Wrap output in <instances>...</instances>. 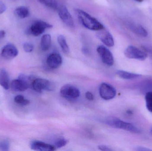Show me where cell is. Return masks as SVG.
<instances>
[{"mask_svg":"<svg viewBox=\"0 0 152 151\" xmlns=\"http://www.w3.org/2000/svg\"><path fill=\"white\" fill-rule=\"evenodd\" d=\"M75 12L80 23L86 28L97 31L104 28V26L98 20L84 11L77 9Z\"/></svg>","mask_w":152,"mask_h":151,"instance_id":"6da1fadb","label":"cell"},{"mask_svg":"<svg viewBox=\"0 0 152 151\" xmlns=\"http://www.w3.org/2000/svg\"><path fill=\"white\" fill-rule=\"evenodd\" d=\"M105 122L107 125L114 128L122 129L134 134H140L141 132V129L133 124L123 121L113 116L106 118Z\"/></svg>","mask_w":152,"mask_h":151,"instance_id":"7a4b0ae2","label":"cell"},{"mask_svg":"<svg viewBox=\"0 0 152 151\" xmlns=\"http://www.w3.org/2000/svg\"><path fill=\"white\" fill-rule=\"evenodd\" d=\"M53 27L52 25L43 20H36L28 29L27 33L34 36H38L43 33L46 29L52 28Z\"/></svg>","mask_w":152,"mask_h":151,"instance_id":"3957f363","label":"cell"},{"mask_svg":"<svg viewBox=\"0 0 152 151\" xmlns=\"http://www.w3.org/2000/svg\"><path fill=\"white\" fill-rule=\"evenodd\" d=\"M31 87L36 92L42 93L44 90L52 91L53 90L54 86L48 80L42 78H35L32 82Z\"/></svg>","mask_w":152,"mask_h":151,"instance_id":"277c9868","label":"cell"},{"mask_svg":"<svg viewBox=\"0 0 152 151\" xmlns=\"http://www.w3.org/2000/svg\"><path fill=\"white\" fill-rule=\"evenodd\" d=\"M124 55L128 58L144 61L147 58L148 55L143 50L139 49L133 45L129 46L124 51Z\"/></svg>","mask_w":152,"mask_h":151,"instance_id":"5b68a950","label":"cell"},{"mask_svg":"<svg viewBox=\"0 0 152 151\" xmlns=\"http://www.w3.org/2000/svg\"><path fill=\"white\" fill-rule=\"evenodd\" d=\"M99 94L103 99L105 100H110L113 99L116 96L117 91L113 86L104 82L100 85Z\"/></svg>","mask_w":152,"mask_h":151,"instance_id":"8992f818","label":"cell"},{"mask_svg":"<svg viewBox=\"0 0 152 151\" xmlns=\"http://www.w3.org/2000/svg\"><path fill=\"white\" fill-rule=\"evenodd\" d=\"M60 94L62 97L68 99H75L80 95V91L76 87L70 84H66L61 87Z\"/></svg>","mask_w":152,"mask_h":151,"instance_id":"52a82bcc","label":"cell"},{"mask_svg":"<svg viewBox=\"0 0 152 151\" xmlns=\"http://www.w3.org/2000/svg\"><path fill=\"white\" fill-rule=\"evenodd\" d=\"M96 51L101 57L104 64L109 66L114 64V58L110 51L103 45H100L96 48Z\"/></svg>","mask_w":152,"mask_h":151,"instance_id":"ba28073f","label":"cell"},{"mask_svg":"<svg viewBox=\"0 0 152 151\" xmlns=\"http://www.w3.org/2000/svg\"><path fill=\"white\" fill-rule=\"evenodd\" d=\"M58 15L63 23L69 27H74L75 26L74 19L66 6L63 5L59 9Z\"/></svg>","mask_w":152,"mask_h":151,"instance_id":"9c48e42d","label":"cell"},{"mask_svg":"<svg viewBox=\"0 0 152 151\" xmlns=\"http://www.w3.org/2000/svg\"><path fill=\"white\" fill-rule=\"evenodd\" d=\"M10 87L13 91L21 92L31 87V85L26 80L18 78L11 82Z\"/></svg>","mask_w":152,"mask_h":151,"instance_id":"30bf717a","label":"cell"},{"mask_svg":"<svg viewBox=\"0 0 152 151\" xmlns=\"http://www.w3.org/2000/svg\"><path fill=\"white\" fill-rule=\"evenodd\" d=\"M96 33L97 38L107 47H113L114 45V41L112 35L110 33L105 29L99 30Z\"/></svg>","mask_w":152,"mask_h":151,"instance_id":"8fae6325","label":"cell"},{"mask_svg":"<svg viewBox=\"0 0 152 151\" xmlns=\"http://www.w3.org/2000/svg\"><path fill=\"white\" fill-rule=\"evenodd\" d=\"M18 54V51L13 44L8 43L2 48L1 56L6 59H12Z\"/></svg>","mask_w":152,"mask_h":151,"instance_id":"7c38bea8","label":"cell"},{"mask_svg":"<svg viewBox=\"0 0 152 151\" xmlns=\"http://www.w3.org/2000/svg\"><path fill=\"white\" fill-rule=\"evenodd\" d=\"M47 65L52 69H55L59 67L62 64V58L58 53H53L48 56L46 60Z\"/></svg>","mask_w":152,"mask_h":151,"instance_id":"4fadbf2b","label":"cell"},{"mask_svg":"<svg viewBox=\"0 0 152 151\" xmlns=\"http://www.w3.org/2000/svg\"><path fill=\"white\" fill-rule=\"evenodd\" d=\"M30 148L31 150L34 151H53L56 150L54 145H51L39 141H34L31 142Z\"/></svg>","mask_w":152,"mask_h":151,"instance_id":"5bb4252c","label":"cell"},{"mask_svg":"<svg viewBox=\"0 0 152 151\" xmlns=\"http://www.w3.org/2000/svg\"><path fill=\"white\" fill-rule=\"evenodd\" d=\"M126 26L131 32L138 36L142 37L148 36V32L141 25L132 22H128Z\"/></svg>","mask_w":152,"mask_h":151,"instance_id":"9a60e30c","label":"cell"},{"mask_svg":"<svg viewBox=\"0 0 152 151\" xmlns=\"http://www.w3.org/2000/svg\"><path fill=\"white\" fill-rule=\"evenodd\" d=\"M0 85L6 90H8L10 86L9 74L4 69L0 70Z\"/></svg>","mask_w":152,"mask_h":151,"instance_id":"2e32d148","label":"cell"},{"mask_svg":"<svg viewBox=\"0 0 152 151\" xmlns=\"http://www.w3.org/2000/svg\"><path fill=\"white\" fill-rule=\"evenodd\" d=\"M117 75L121 79L126 80H133L138 79L141 77V74L134 73L129 72L122 70H118L116 72Z\"/></svg>","mask_w":152,"mask_h":151,"instance_id":"e0dca14e","label":"cell"},{"mask_svg":"<svg viewBox=\"0 0 152 151\" xmlns=\"http://www.w3.org/2000/svg\"><path fill=\"white\" fill-rule=\"evenodd\" d=\"M51 44V36L49 34H46L42 36L41 38L40 47L44 51L49 50Z\"/></svg>","mask_w":152,"mask_h":151,"instance_id":"ac0fdd59","label":"cell"},{"mask_svg":"<svg viewBox=\"0 0 152 151\" xmlns=\"http://www.w3.org/2000/svg\"><path fill=\"white\" fill-rule=\"evenodd\" d=\"M15 16L20 18L24 19L27 17L29 15V10L26 6H19L14 10Z\"/></svg>","mask_w":152,"mask_h":151,"instance_id":"d6986e66","label":"cell"},{"mask_svg":"<svg viewBox=\"0 0 152 151\" xmlns=\"http://www.w3.org/2000/svg\"><path fill=\"white\" fill-rule=\"evenodd\" d=\"M58 42L63 52L65 54H68L69 53V48L65 36L62 35H59L58 37Z\"/></svg>","mask_w":152,"mask_h":151,"instance_id":"ffe728a7","label":"cell"},{"mask_svg":"<svg viewBox=\"0 0 152 151\" xmlns=\"http://www.w3.org/2000/svg\"><path fill=\"white\" fill-rule=\"evenodd\" d=\"M38 1L45 6L52 9L57 10L58 8L57 0H38Z\"/></svg>","mask_w":152,"mask_h":151,"instance_id":"44dd1931","label":"cell"},{"mask_svg":"<svg viewBox=\"0 0 152 151\" xmlns=\"http://www.w3.org/2000/svg\"><path fill=\"white\" fill-rule=\"evenodd\" d=\"M146 107L149 111L152 113V91H148L145 95Z\"/></svg>","mask_w":152,"mask_h":151,"instance_id":"7402d4cb","label":"cell"},{"mask_svg":"<svg viewBox=\"0 0 152 151\" xmlns=\"http://www.w3.org/2000/svg\"><path fill=\"white\" fill-rule=\"evenodd\" d=\"M14 102L18 104L22 105H27L30 103V101L25 98L21 95L16 96L14 98Z\"/></svg>","mask_w":152,"mask_h":151,"instance_id":"603a6c76","label":"cell"},{"mask_svg":"<svg viewBox=\"0 0 152 151\" xmlns=\"http://www.w3.org/2000/svg\"><path fill=\"white\" fill-rule=\"evenodd\" d=\"M68 143V140L66 139H59L54 143V145L56 149L61 148L66 146Z\"/></svg>","mask_w":152,"mask_h":151,"instance_id":"cb8c5ba5","label":"cell"},{"mask_svg":"<svg viewBox=\"0 0 152 151\" xmlns=\"http://www.w3.org/2000/svg\"><path fill=\"white\" fill-rule=\"evenodd\" d=\"M10 144L9 142L3 141L0 142V150L8 151L10 150Z\"/></svg>","mask_w":152,"mask_h":151,"instance_id":"d4e9b609","label":"cell"},{"mask_svg":"<svg viewBox=\"0 0 152 151\" xmlns=\"http://www.w3.org/2000/svg\"><path fill=\"white\" fill-rule=\"evenodd\" d=\"M23 49L27 53H30L34 49V45L29 43H26L23 45Z\"/></svg>","mask_w":152,"mask_h":151,"instance_id":"484cf974","label":"cell"},{"mask_svg":"<svg viewBox=\"0 0 152 151\" xmlns=\"http://www.w3.org/2000/svg\"><path fill=\"white\" fill-rule=\"evenodd\" d=\"M142 48L143 50L146 52L148 56L149 55L152 58V49L151 48L145 46H142Z\"/></svg>","mask_w":152,"mask_h":151,"instance_id":"4316f807","label":"cell"},{"mask_svg":"<svg viewBox=\"0 0 152 151\" xmlns=\"http://www.w3.org/2000/svg\"><path fill=\"white\" fill-rule=\"evenodd\" d=\"M85 96H86V98L89 101H93L94 99V95L91 92H89V91L86 92Z\"/></svg>","mask_w":152,"mask_h":151,"instance_id":"83f0119b","label":"cell"},{"mask_svg":"<svg viewBox=\"0 0 152 151\" xmlns=\"http://www.w3.org/2000/svg\"><path fill=\"white\" fill-rule=\"evenodd\" d=\"M6 7L3 2L0 1V14H2L6 10Z\"/></svg>","mask_w":152,"mask_h":151,"instance_id":"f1b7e54d","label":"cell"},{"mask_svg":"<svg viewBox=\"0 0 152 151\" xmlns=\"http://www.w3.org/2000/svg\"><path fill=\"white\" fill-rule=\"evenodd\" d=\"M98 149L101 151H112L111 149H110L108 146L104 145H100L98 146Z\"/></svg>","mask_w":152,"mask_h":151,"instance_id":"f546056e","label":"cell"},{"mask_svg":"<svg viewBox=\"0 0 152 151\" xmlns=\"http://www.w3.org/2000/svg\"><path fill=\"white\" fill-rule=\"evenodd\" d=\"M82 52L84 55H86V56H87L89 54V51L88 49L85 47H83L82 48Z\"/></svg>","mask_w":152,"mask_h":151,"instance_id":"4dcf8cb0","label":"cell"},{"mask_svg":"<svg viewBox=\"0 0 152 151\" xmlns=\"http://www.w3.org/2000/svg\"><path fill=\"white\" fill-rule=\"evenodd\" d=\"M136 150L137 151H151V150H150V149H147V148H145V147H137L136 148Z\"/></svg>","mask_w":152,"mask_h":151,"instance_id":"1f68e13d","label":"cell"},{"mask_svg":"<svg viewBox=\"0 0 152 151\" xmlns=\"http://www.w3.org/2000/svg\"><path fill=\"white\" fill-rule=\"evenodd\" d=\"M5 35V32L4 30H0V39H2Z\"/></svg>","mask_w":152,"mask_h":151,"instance_id":"d6a6232c","label":"cell"},{"mask_svg":"<svg viewBox=\"0 0 152 151\" xmlns=\"http://www.w3.org/2000/svg\"><path fill=\"white\" fill-rule=\"evenodd\" d=\"M135 1H136L138 2H142L144 0H135Z\"/></svg>","mask_w":152,"mask_h":151,"instance_id":"836d02e7","label":"cell"},{"mask_svg":"<svg viewBox=\"0 0 152 151\" xmlns=\"http://www.w3.org/2000/svg\"><path fill=\"white\" fill-rule=\"evenodd\" d=\"M151 135H152V130H151Z\"/></svg>","mask_w":152,"mask_h":151,"instance_id":"e575fe53","label":"cell"}]
</instances>
